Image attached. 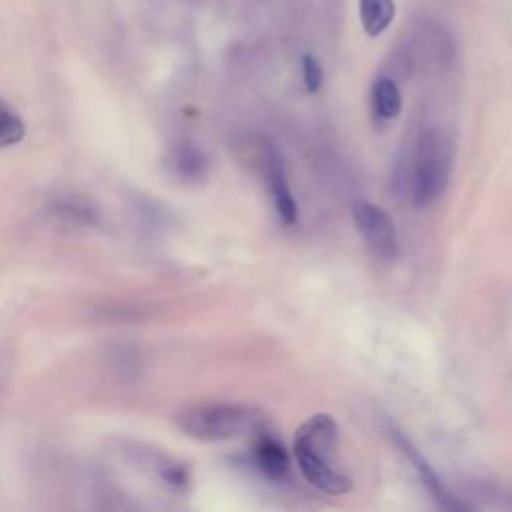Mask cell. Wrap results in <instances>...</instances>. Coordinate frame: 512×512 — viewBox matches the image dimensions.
Wrapping results in <instances>:
<instances>
[{
	"label": "cell",
	"instance_id": "obj_8",
	"mask_svg": "<svg viewBox=\"0 0 512 512\" xmlns=\"http://www.w3.org/2000/svg\"><path fill=\"white\" fill-rule=\"evenodd\" d=\"M360 24L368 36H380L396 16L394 0H358Z\"/></svg>",
	"mask_w": 512,
	"mask_h": 512
},
{
	"label": "cell",
	"instance_id": "obj_9",
	"mask_svg": "<svg viewBox=\"0 0 512 512\" xmlns=\"http://www.w3.org/2000/svg\"><path fill=\"white\" fill-rule=\"evenodd\" d=\"M372 106L382 120L398 118L402 110V94L390 76H380L372 86Z\"/></svg>",
	"mask_w": 512,
	"mask_h": 512
},
{
	"label": "cell",
	"instance_id": "obj_11",
	"mask_svg": "<svg viewBox=\"0 0 512 512\" xmlns=\"http://www.w3.org/2000/svg\"><path fill=\"white\" fill-rule=\"evenodd\" d=\"M22 138H24L22 118L4 100H0V148L14 146Z\"/></svg>",
	"mask_w": 512,
	"mask_h": 512
},
{
	"label": "cell",
	"instance_id": "obj_7",
	"mask_svg": "<svg viewBox=\"0 0 512 512\" xmlns=\"http://www.w3.org/2000/svg\"><path fill=\"white\" fill-rule=\"evenodd\" d=\"M254 460L258 468L270 478H282L288 472V454L274 436L262 434L254 446Z\"/></svg>",
	"mask_w": 512,
	"mask_h": 512
},
{
	"label": "cell",
	"instance_id": "obj_4",
	"mask_svg": "<svg viewBox=\"0 0 512 512\" xmlns=\"http://www.w3.org/2000/svg\"><path fill=\"white\" fill-rule=\"evenodd\" d=\"M352 220L374 256L392 260L398 254L396 228L384 208L368 200H358L352 206Z\"/></svg>",
	"mask_w": 512,
	"mask_h": 512
},
{
	"label": "cell",
	"instance_id": "obj_3",
	"mask_svg": "<svg viewBox=\"0 0 512 512\" xmlns=\"http://www.w3.org/2000/svg\"><path fill=\"white\" fill-rule=\"evenodd\" d=\"M178 426L198 440H230L260 430L264 412L246 404H200L176 416Z\"/></svg>",
	"mask_w": 512,
	"mask_h": 512
},
{
	"label": "cell",
	"instance_id": "obj_12",
	"mask_svg": "<svg viewBox=\"0 0 512 512\" xmlns=\"http://www.w3.org/2000/svg\"><path fill=\"white\" fill-rule=\"evenodd\" d=\"M174 168L186 178H196L206 172V158L198 148L186 144L174 152Z\"/></svg>",
	"mask_w": 512,
	"mask_h": 512
},
{
	"label": "cell",
	"instance_id": "obj_13",
	"mask_svg": "<svg viewBox=\"0 0 512 512\" xmlns=\"http://www.w3.org/2000/svg\"><path fill=\"white\" fill-rule=\"evenodd\" d=\"M302 80H304V86L308 92H318L322 86L324 72H322L318 58L312 54L302 56Z\"/></svg>",
	"mask_w": 512,
	"mask_h": 512
},
{
	"label": "cell",
	"instance_id": "obj_5",
	"mask_svg": "<svg viewBox=\"0 0 512 512\" xmlns=\"http://www.w3.org/2000/svg\"><path fill=\"white\" fill-rule=\"evenodd\" d=\"M388 436L398 446V450L404 454V458L412 464L422 486L432 494V498L436 500V504L440 508H444V510H466L468 508L444 486V482L440 480L436 470L430 466V462L420 454V450L414 446V442L400 428H396L394 424H388Z\"/></svg>",
	"mask_w": 512,
	"mask_h": 512
},
{
	"label": "cell",
	"instance_id": "obj_1",
	"mask_svg": "<svg viewBox=\"0 0 512 512\" xmlns=\"http://www.w3.org/2000/svg\"><path fill=\"white\" fill-rule=\"evenodd\" d=\"M338 426L330 414L310 416L294 434L292 452L302 476L324 494L340 496L352 490V480L334 466Z\"/></svg>",
	"mask_w": 512,
	"mask_h": 512
},
{
	"label": "cell",
	"instance_id": "obj_6",
	"mask_svg": "<svg viewBox=\"0 0 512 512\" xmlns=\"http://www.w3.org/2000/svg\"><path fill=\"white\" fill-rule=\"evenodd\" d=\"M264 166H266V178H268L276 214L286 226H294L298 222V204L288 186L282 154L274 144H266Z\"/></svg>",
	"mask_w": 512,
	"mask_h": 512
},
{
	"label": "cell",
	"instance_id": "obj_10",
	"mask_svg": "<svg viewBox=\"0 0 512 512\" xmlns=\"http://www.w3.org/2000/svg\"><path fill=\"white\" fill-rule=\"evenodd\" d=\"M50 210L64 222H70V224H76V226H94L98 222V210L78 198V196H62V198H56L50 206Z\"/></svg>",
	"mask_w": 512,
	"mask_h": 512
},
{
	"label": "cell",
	"instance_id": "obj_2",
	"mask_svg": "<svg viewBox=\"0 0 512 512\" xmlns=\"http://www.w3.org/2000/svg\"><path fill=\"white\" fill-rule=\"evenodd\" d=\"M454 148L438 128H422L412 140L402 166L404 190L416 206L432 204L444 190L452 172Z\"/></svg>",
	"mask_w": 512,
	"mask_h": 512
}]
</instances>
